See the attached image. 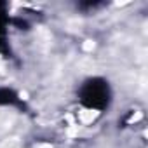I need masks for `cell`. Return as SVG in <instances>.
Masks as SVG:
<instances>
[{
	"label": "cell",
	"mask_w": 148,
	"mask_h": 148,
	"mask_svg": "<svg viewBox=\"0 0 148 148\" xmlns=\"http://www.w3.org/2000/svg\"><path fill=\"white\" fill-rule=\"evenodd\" d=\"M96 115H98L96 112H91V110H86V112H82V113H80V120H82L84 124H89V122H92V119H94Z\"/></svg>",
	"instance_id": "obj_1"
},
{
	"label": "cell",
	"mask_w": 148,
	"mask_h": 148,
	"mask_svg": "<svg viewBox=\"0 0 148 148\" xmlns=\"http://www.w3.org/2000/svg\"><path fill=\"white\" fill-rule=\"evenodd\" d=\"M84 49H86V51H91V49H94V42H91V40H87V42L84 44Z\"/></svg>",
	"instance_id": "obj_2"
}]
</instances>
